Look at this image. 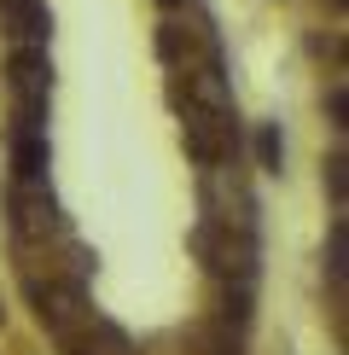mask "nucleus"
Wrapping results in <instances>:
<instances>
[{"label":"nucleus","instance_id":"7ed1b4c3","mask_svg":"<svg viewBox=\"0 0 349 355\" xmlns=\"http://www.w3.org/2000/svg\"><path fill=\"white\" fill-rule=\"evenodd\" d=\"M6 82H12V123H24V128H47V99H53V64H47V47H12Z\"/></svg>","mask_w":349,"mask_h":355},{"label":"nucleus","instance_id":"6e6552de","mask_svg":"<svg viewBox=\"0 0 349 355\" xmlns=\"http://www.w3.org/2000/svg\"><path fill=\"white\" fill-rule=\"evenodd\" d=\"M343 152H332V164H326V187H332V204H338V216H343V198H349V175H343Z\"/></svg>","mask_w":349,"mask_h":355},{"label":"nucleus","instance_id":"f257e3e1","mask_svg":"<svg viewBox=\"0 0 349 355\" xmlns=\"http://www.w3.org/2000/svg\"><path fill=\"white\" fill-rule=\"evenodd\" d=\"M174 111H181V140L193 152V164H227L239 152V128H233V87L222 76V58L204 53L193 64L174 70Z\"/></svg>","mask_w":349,"mask_h":355},{"label":"nucleus","instance_id":"9d476101","mask_svg":"<svg viewBox=\"0 0 349 355\" xmlns=\"http://www.w3.org/2000/svg\"><path fill=\"white\" fill-rule=\"evenodd\" d=\"M343 111H349V99H343V87H332V123L343 128Z\"/></svg>","mask_w":349,"mask_h":355},{"label":"nucleus","instance_id":"20e7f679","mask_svg":"<svg viewBox=\"0 0 349 355\" xmlns=\"http://www.w3.org/2000/svg\"><path fill=\"white\" fill-rule=\"evenodd\" d=\"M0 29H6L12 47H47L53 35L47 0H0Z\"/></svg>","mask_w":349,"mask_h":355},{"label":"nucleus","instance_id":"f03ea898","mask_svg":"<svg viewBox=\"0 0 349 355\" xmlns=\"http://www.w3.org/2000/svg\"><path fill=\"white\" fill-rule=\"evenodd\" d=\"M12 239L24 250H53V239H64V221H58L53 187L47 175H12Z\"/></svg>","mask_w":349,"mask_h":355},{"label":"nucleus","instance_id":"9b49d317","mask_svg":"<svg viewBox=\"0 0 349 355\" xmlns=\"http://www.w3.org/2000/svg\"><path fill=\"white\" fill-rule=\"evenodd\" d=\"M157 6H163V12H174V6H186V0H157Z\"/></svg>","mask_w":349,"mask_h":355},{"label":"nucleus","instance_id":"423d86ee","mask_svg":"<svg viewBox=\"0 0 349 355\" xmlns=\"http://www.w3.org/2000/svg\"><path fill=\"white\" fill-rule=\"evenodd\" d=\"M58 349H64V355H134V349H128V338L116 332L111 320H99V315H87Z\"/></svg>","mask_w":349,"mask_h":355},{"label":"nucleus","instance_id":"39448f33","mask_svg":"<svg viewBox=\"0 0 349 355\" xmlns=\"http://www.w3.org/2000/svg\"><path fill=\"white\" fill-rule=\"evenodd\" d=\"M157 53H163V64H193V58L204 53H215V41H210V29L204 24H181V18H169L163 29H157Z\"/></svg>","mask_w":349,"mask_h":355},{"label":"nucleus","instance_id":"0eeeda50","mask_svg":"<svg viewBox=\"0 0 349 355\" xmlns=\"http://www.w3.org/2000/svg\"><path fill=\"white\" fill-rule=\"evenodd\" d=\"M343 268H349V227L338 221L332 239H326V274H332V286H343Z\"/></svg>","mask_w":349,"mask_h":355},{"label":"nucleus","instance_id":"1a4fd4ad","mask_svg":"<svg viewBox=\"0 0 349 355\" xmlns=\"http://www.w3.org/2000/svg\"><path fill=\"white\" fill-rule=\"evenodd\" d=\"M256 152H262V169H280V128H262Z\"/></svg>","mask_w":349,"mask_h":355}]
</instances>
